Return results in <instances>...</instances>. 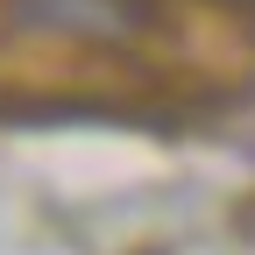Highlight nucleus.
Listing matches in <instances>:
<instances>
[{
  "label": "nucleus",
  "mask_w": 255,
  "mask_h": 255,
  "mask_svg": "<svg viewBox=\"0 0 255 255\" xmlns=\"http://www.w3.org/2000/svg\"><path fill=\"white\" fill-rule=\"evenodd\" d=\"M255 85L248 0H0V107L206 121Z\"/></svg>",
  "instance_id": "nucleus-1"
}]
</instances>
